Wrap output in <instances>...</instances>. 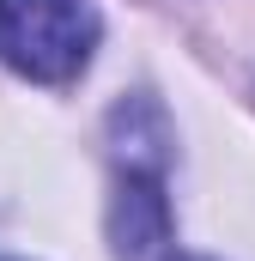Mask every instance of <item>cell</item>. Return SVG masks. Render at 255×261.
<instances>
[{"label": "cell", "mask_w": 255, "mask_h": 261, "mask_svg": "<svg viewBox=\"0 0 255 261\" xmlns=\"http://www.w3.org/2000/svg\"><path fill=\"white\" fill-rule=\"evenodd\" d=\"M183 261H200V255H183Z\"/></svg>", "instance_id": "7a4b0ae2"}, {"label": "cell", "mask_w": 255, "mask_h": 261, "mask_svg": "<svg viewBox=\"0 0 255 261\" xmlns=\"http://www.w3.org/2000/svg\"><path fill=\"white\" fill-rule=\"evenodd\" d=\"M97 49L91 0H0V61L37 85L79 79Z\"/></svg>", "instance_id": "6da1fadb"}, {"label": "cell", "mask_w": 255, "mask_h": 261, "mask_svg": "<svg viewBox=\"0 0 255 261\" xmlns=\"http://www.w3.org/2000/svg\"><path fill=\"white\" fill-rule=\"evenodd\" d=\"M0 261H6V255H0Z\"/></svg>", "instance_id": "3957f363"}]
</instances>
